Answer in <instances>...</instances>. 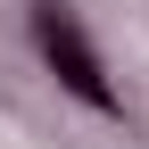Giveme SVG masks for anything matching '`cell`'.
Here are the masks:
<instances>
[{
  "mask_svg": "<svg viewBox=\"0 0 149 149\" xmlns=\"http://www.w3.org/2000/svg\"><path fill=\"white\" fill-rule=\"evenodd\" d=\"M33 42H42V66L58 74L83 108H100V116H116V108H124V100H116V83L100 74V50L83 42V25H74L66 0H33Z\"/></svg>",
  "mask_w": 149,
  "mask_h": 149,
  "instance_id": "1",
  "label": "cell"
}]
</instances>
